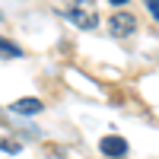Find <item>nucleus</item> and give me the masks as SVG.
Listing matches in <instances>:
<instances>
[{"instance_id":"6e6552de","label":"nucleus","mask_w":159,"mask_h":159,"mask_svg":"<svg viewBox=\"0 0 159 159\" xmlns=\"http://www.w3.org/2000/svg\"><path fill=\"white\" fill-rule=\"evenodd\" d=\"M108 3H127V0H108Z\"/></svg>"},{"instance_id":"39448f33","label":"nucleus","mask_w":159,"mask_h":159,"mask_svg":"<svg viewBox=\"0 0 159 159\" xmlns=\"http://www.w3.org/2000/svg\"><path fill=\"white\" fill-rule=\"evenodd\" d=\"M0 57H3V61H13V57H22V48H19V45H13L10 38H3V35H0Z\"/></svg>"},{"instance_id":"7ed1b4c3","label":"nucleus","mask_w":159,"mask_h":159,"mask_svg":"<svg viewBox=\"0 0 159 159\" xmlns=\"http://www.w3.org/2000/svg\"><path fill=\"white\" fill-rule=\"evenodd\" d=\"M99 150L108 156V159H121V156H127V140L118 137V134H108V137H102Z\"/></svg>"},{"instance_id":"0eeeda50","label":"nucleus","mask_w":159,"mask_h":159,"mask_svg":"<svg viewBox=\"0 0 159 159\" xmlns=\"http://www.w3.org/2000/svg\"><path fill=\"white\" fill-rule=\"evenodd\" d=\"M0 150H3V153H19V143H10V140H0Z\"/></svg>"},{"instance_id":"20e7f679","label":"nucleus","mask_w":159,"mask_h":159,"mask_svg":"<svg viewBox=\"0 0 159 159\" xmlns=\"http://www.w3.org/2000/svg\"><path fill=\"white\" fill-rule=\"evenodd\" d=\"M42 108H45V105L38 99H16V102H13V111H16V115H38Z\"/></svg>"},{"instance_id":"f257e3e1","label":"nucleus","mask_w":159,"mask_h":159,"mask_svg":"<svg viewBox=\"0 0 159 159\" xmlns=\"http://www.w3.org/2000/svg\"><path fill=\"white\" fill-rule=\"evenodd\" d=\"M67 22H73L76 29H96L99 25V16H96V7L89 3V0H73L67 7Z\"/></svg>"},{"instance_id":"9d476101","label":"nucleus","mask_w":159,"mask_h":159,"mask_svg":"<svg viewBox=\"0 0 159 159\" xmlns=\"http://www.w3.org/2000/svg\"><path fill=\"white\" fill-rule=\"evenodd\" d=\"M0 19H3V13H0Z\"/></svg>"},{"instance_id":"1a4fd4ad","label":"nucleus","mask_w":159,"mask_h":159,"mask_svg":"<svg viewBox=\"0 0 159 159\" xmlns=\"http://www.w3.org/2000/svg\"><path fill=\"white\" fill-rule=\"evenodd\" d=\"M0 124H7V118H3V111H0Z\"/></svg>"},{"instance_id":"f03ea898","label":"nucleus","mask_w":159,"mask_h":159,"mask_svg":"<svg viewBox=\"0 0 159 159\" xmlns=\"http://www.w3.org/2000/svg\"><path fill=\"white\" fill-rule=\"evenodd\" d=\"M108 32L115 35V38H127V35H134L137 32V16L134 13H115V16L108 19Z\"/></svg>"},{"instance_id":"423d86ee","label":"nucleus","mask_w":159,"mask_h":159,"mask_svg":"<svg viewBox=\"0 0 159 159\" xmlns=\"http://www.w3.org/2000/svg\"><path fill=\"white\" fill-rule=\"evenodd\" d=\"M143 3H147V10L153 13V19L159 22V0H143Z\"/></svg>"}]
</instances>
